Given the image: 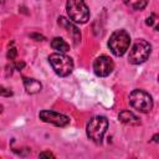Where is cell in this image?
<instances>
[{"instance_id":"obj_1","label":"cell","mask_w":159,"mask_h":159,"mask_svg":"<svg viewBox=\"0 0 159 159\" xmlns=\"http://www.w3.org/2000/svg\"><path fill=\"white\" fill-rule=\"evenodd\" d=\"M107 128H108V119L104 116H96L88 120L86 127V133L92 142L101 144L104 133L107 132Z\"/></svg>"},{"instance_id":"obj_2","label":"cell","mask_w":159,"mask_h":159,"mask_svg":"<svg viewBox=\"0 0 159 159\" xmlns=\"http://www.w3.org/2000/svg\"><path fill=\"white\" fill-rule=\"evenodd\" d=\"M129 45H130V36L125 30H116L111 35L108 41V47L111 52L117 57L123 56L128 51Z\"/></svg>"},{"instance_id":"obj_3","label":"cell","mask_w":159,"mask_h":159,"mask_svg":"<svg viewBox=\"0 0 159 159\" xmlns=\"http://www.w3.org/2000/svg\"><path fill=\"white\" fill-rule=\"evenodd\" d=\"M66 11L71 21L77 24H86L89 20V9L84 0H67Z\"/></svg>"},{"instance_id":"obj_4","label":"cell","mask_w":159,"mask_h":159,"mask_svg":"<svg viewBox=\"0 0 159 159\" xmlns=\"http://www.w3.org/2000/svg\"><path fill=\"white\" fill-rule=\"evenodd\" d=\"M150 52H152L150 43L143 39H139L132 45L128 53V61L132 65H140L149 58Z\"/></svg>"},{"instance_id":"obj_5","label":"cell","mask_w":159,"mask_h":159,"mask_svg":"<svg viewBox=\"0 0 159 159\" xmlns=\"http://www.w3.org/2000/svg\"><path fill=\"white\" fill-rule=\"evenodd\" d=\"M48 62L56 75L61 77L68 76L73 71V61L71 57L61 52H55L48 56Z\"/></svg>"},{"instance_id":"obj_6","label":"cell","mask_w":159,"mask_h":159,"mask_svg":"<svg viewBox=\"0 0 159 159\" xmlns=\"http://www.w3.org/2000/svg\"><path fill=\"white\" fill-rule=\"evenodd\" d=\"M129 104L140 113H148L153 108V99L143 89H133L129 94Z\"/></svg>"},{"instance_id":"obj_7","label":"cell","mask_w":159,"mask_h":159,"mask_svg":"<svg viewBox=\"0 0 159 159\" xmlns=\"http://www.w3.org/2000/svg\"><path fill=\"white\" fill-rule=\"evenodd\" d=\"M39 117L41 120L46 122V123H51L56 127H66L70 124V118L62 113L55 112V111H48V109H43L39 113Z\"/></svg>"},{"instance_id":"obj_8","label":"cell","mask_w":159,"mask_h":159,"mask_svg":"<svg viewBox=\"0 0 159 159\" xmlns=\"http://www.w3.org/2000/svg\"><path fill=\"white\" fill-rule=\"evenodd\" d=\"M114 68V63L113 61L106 56V55H102V56H98L94 61H93V71L97 76L99 77H106L108 76L109 73H112Z\"/></svg>"},{"instance_id":"obj_9","label":"cell","mask_w":159,"mask_h":159,"mask_svg":"<svg viewBox=\"0 0 159 159\" xmlns=\"http://www.w3.org/2000/svg\"><path fill=\"white\" fill-rule=\"evenodd\" d=\"M58 25L67 31V34L70 35V37L73 40V43L75 45H78L81 42V32H80L78 27L73 22H71L68 19L61 16V17H58Z\"/></svg>"},{"instance_id":"obj_10","label":"cell","mask_w":159,"mask_h":159,"mask_svg":"<svg viewBox=\"0 0 159 159\" xmlns=\"http://www.w3.org/2000/svg\"><path fill=\"white\" fill-rule=\"evenodd\" d=\"M22 82H24V86H25V89L29 94H35V93H39L42 88V84L35 80V78H29V77H22Z\"/></svg>"},{"instance_id":"obj_11","label":"cell","mask_w":159,"mask_h":159,"mask_svg":"<svg viewBox=\"0 0 159 159\" xmlns=\"http://www.w3.org/2000/svg\"><path fill=\"white\" fill-rule=\"evenodd\" d=\"M118 118H119V120L122 123L128 124V125H139L140 124L139 118L134 113H132L130 111H122L118 114Z\"/></svg>"},{"instance_id":"obj_12","label":"cell","mask_w":159,"mask_h":159,"mask_svg":"<svg viewBox=\"0 0 159 159\" xmlns=\"http://www.w3.org/2000/svg\"><path fill=\"white\" fill-rule=\"evenodd\" d=\"M51 47H52L53 50L61 52V53H65V52H67V51L70 50V45H68L63 39H61V37H55V39H52V41H51Z\"/></svg>"},{"instance_id":"obj_13","label":"cell","mask_w":159,"mask_h":159,"mask_svg":"<svg viewBox=\"0 0 159 159\" xmlns=\"http://www.w3.org/2000/svg\"><path fill=\"white\" fill-rule=\"evenodd\" d=\"M123 2L133 10H143L148 5V0H123Z\"/></svg>"},{"instance_id":"obj_14","label":"cell","mask_w":159,"mask_h":159,"mask_svg":"<svg viewBox=\"0 0 159 159\" xmlns=\"http://www.w3.org/2000/svg\"><path fill=\"white\" fill-rule=\"evenodd\" d=\"M7 58L9 60H11V61H14L15 58H16V56H17V51H16V48L15 47H11V48H9V51H7Z\"/></svg>"},{"instance_id":"obj_15","label":"cell","mask_w":159,"mask_h":159,"mask_svg":"<svg viewBox=\"0 0 159 159\" xmlns=\"http://www.w3.org/2000/svg\"><path fill=\"white\" fill-rule=\"evenodd\" d=\"M0 96H2V97H11L12 96V92L9 88H6V87L0 86Z\"/></svg>"},{"instance_id":"obj_16","label":"cell","mask_w":159,"mask_h":159,"mask_svg":"<svg viewBox=\"0 0 159 159\" xmlns=\"http://www.w3.org/2000/svg\"><path fill=\"white\" fill-rule=\"evenodd\" d=\"M155 19H157V16H155L154 14H150V16H148L147 20H145V24H147L148 26H153L154 22H155Z\"/></svg>"},{"instance_id":"obj_17","label":"cell","mask_w":159,"mask_h":159,"mask_svg":"<svg viewBox=\"0 0 159 159\" xmlns=\"http://www.w3.org/2000/svg\"><path fill=\"white\" fill-rule=\"evenodd\" d=\"M24 67H25V62H22V61H20V62H15V63H14V68L17 70V71H21Z\"/></svg>"},{"instance_id":"obj_18","label":"cell","mask_w":159,"mask_h":159,"mask_svg":"<svg viewBox=\"0 0 159 159\" xmlns=\"http://www.w3.org/2000/svg\"><path fill=\"white\" fill-rule=\"evenodd\" d=\"M40 158H55V155L51 153V152H42L39 154Z\"/></svg>"},{"instance_id":"obj_19","label":"cell","mask_w":159,"mask_h":159,"mask_svg":"<svg viewBox=\"0 0 159 159\" xmlns=\"http://www.w3.org/2000/svg\"><path fill=\"white\" fill-rule=\"evenodd\" d=\"M30 37L36 39V41H43V40H45V37H43L42 35H39V34H31Z\"/></svg>"},{"instance_id":"obj_20","label":"cell","mask_w":159,"mask_h":159,"mask_svg":"<svg viewBox=\"0 0 159 159\" xmlns=\"http://www.w3.org/2000/svg\"><path fill=\"white\" fill-rule=\"evenodd\" d=\"M153 140H154V142H158V134H155V135L153 137Z\"/></svg>"},{"instance_id":"obj_21","label":"cell","mask_w":159,"mask_h":159,"mask_svg":"<svg viewBox=\"0 0 159 159\" xmlns=\"http://www.w3.org/2000/svg\"><path fill=\"white\" fill-rule=\"evenodd\" d=\"M4 1H5V0H0V5H1V4H4Z\"/></svg>"}]
</instances>
